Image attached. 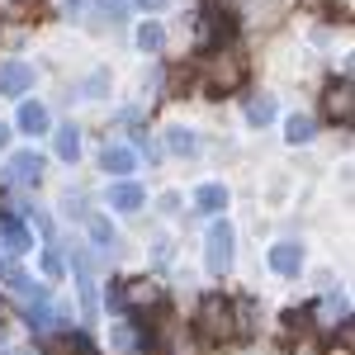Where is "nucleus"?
<instances>
[{"label":"nucleus","mask_w":355,"mask_h":355,"mask_svg":"<svg viewBox=\"0 0 355 355\" xmlns=\"http://www.w3.org/2000/svg\"><path fill=\"white\" fill-rule=\"evenodd\" d=\"M194 76L204 85V95H232V90L246 85V62L232 48H214V53H204L194 62Z\"/></svg>","instance_id":"1"},{"label":"nucleus","mask_w":355,"mask_h":355,"mask_svg":"<svg viewBox=\"0 0 355 355\" xmlns=\"http://www.w3.org/2000/svg\"><path fill=\"white\" fill-rule=\"evenodd\" d=\"M199 331L204 336H214V341H227V336H237V313H232V303L223 299V294H209V299L199 303Z\"/></svg>","instance_id":"2"},{"label":"nucleus","mask_w":355,"mask_h":355,"mask_svg":"<svg viewBox=\"0 0 355 355\" xmlns=\"http://www.w3.org/2000/svg\"><path fill=\"white\" fill-rule=\"evenodd\" d=\"M322 105H327V119H331V123H351V81L341 76L336 85H327Z\"/></svg>","instance_id":"3"},{"label":"nucleus","mask_w":355,"mask_h":355,"mask_svg":"<svg viewBox=\"0 0 355 355\" xmlns=\"http://www.w3.org/2000/svg\"><path fill=\"white\" fill-rule=\"evenodd\" d=\"M232 261V232H227V223H214V232H209V266L223 270Z\"/></svg>","instance_id":"4"},{"label":"nucleus","mask_w":355,"mask_h":355,"mask_svg":"<svg viewBox=\"0 0 355 355\" xmlns=\"http://www.w3.org/2000/svg\"><path fill=\"white\" fill-rule=\"evenodd\" d=\"M28 85H33V67H24V62H10L0 71V95H24Z\"/></svg>","instance_id":"5"},{"label":"nucleus","mask_w":355,"mask_h":355,"mask_svg":"<svg viewBox=\"0 0 355 355\" xmlns=\"http://www.w3.org/2000/svg\"><path fill=\"white\" fill-rule=\"evenodd\" d=\"M10 175H15V180H38V175H43V157H33V152H19V157H10Z\"/></svg>","instance_id":"6"},{"label":"nucleus","mask_w":355,"mask_h":355,"mask_svg":"<svg viewBox=\"0 0 355 355\" xmlns=\"http://www.w3.org/2000/svg\"><path fill=\"white\" fill-rule=\"evenodd\" d=\"M137 166V157L128 152V147H105V171H114V175H128Z\"/></svg>","instance_id":"7"},{"label":"nucleus","mask_w":355,"mask_h":355,"mask_svg":"<svg viewBox=\"0 0 355 355\" xmlns=\"http://www.w3.org/2000/svg\"><path fill=\"white\" fill-rule=\"evenodd\" d=\"M110 204H114V209H137V204H142V185H133V180H123V185H114Z\"/></svg>","instance_id":"8"},{"label":"nucleus","mask_w":355,"mask_h":355,"mask_svg":"<svg viewBox=\"0 0 355 355\" xmlns=\"http://www.w3.org/2000/svg\"><path fill=\"white\" fill-rule=\"evenodd\" d=\"M123 289H128V294H123V303H133V308H142V303L152 308V303H157V289H152L147 279H128Z\"/></svg>","instance_id":"9"},{"label":"nucleus","mask_w":355,"mask_h":355,"mask_svg":"<svg viewBox=\"0 0 355 355\" xmlns=\"http://www.w3.org/2000/svg\"><path fill=\"white\" fill-rule=\"evenodd\" d=\"M19 128H24V133H43V128H48V110H43V105H24V110H19Z\"/></svg>","instance_id":"10"},{"label":"nucleus","mask_w":355,"mask_h":355,"mask_svg":"<svg viewBox=\"0 0 355 355\" xmlns=\"http://www.w3.org/2000/svg\"><path fill=\"white\" fill-rule=\"evenodd\" d=\"M57 152H62L67 162H76V157H81V133H76L71 123H67V128L57 133Z\"/></svg>","instance_id":"11"},{"label":"nucleus","mask_w":355,"mask_h":355,"mask_svg":"<svg viewBox=\"0 0 355 355\" xmlns=\"http://www.w3.org/2000/svg\"><path fill=\"white\" fill-rule=\"evenodd\" d=\"M270 266H275L279 275H294V270H299V246H275Z\"/></svg>","instance_id":"12"},{"label":"nucleus","mask_w":355,"mask_h":355,"mask_svg":"<svg viewBox=\"0 0 355 355\" xmlns=\"http://www.w3.org/2000/svg\"><path fill=\"white\" fill-rule=\"evenodd\" d=\"M313 133H318V123H313L308 114H294V119H289V142H308Z\"/></svg>","instance_id":"13"},{"label":"nucleus","mask_w":355,"mask_h":355,"mask_svg":"<svg viewBox=\"0 0 355 355\" xmlns=\"http://www.w3.org/2000/svg\"><path fill=\"white\" fill-rule=\"evenodd\" d=\"M162 24H142L137 28V48H142V53H157V48H162Z\"/></svg>","instance_id":"14"},{"label":"nucleus","mask_w":355,"mask_h":355,"mask_svg":"<svg viewBox=\"0 0 355 355\" xmlns=\"http://www.w3.org/2000/svg\"><path fill=\"white\" fill-rule=\"evenodd\" d=\"M246 119H251V123H270V119H275V105L261 95V100H251V105H246Z\"/></svg>","instance_id":"15"},{"label":"nucleus","mask_w":355,"mask_h":355,"mask_svg":"<svg viewBox=\"0 0 355 355\" xmlns=\"http://www.w3.org/2000/svg\"><path fill=\"white\" fill-rule=\"evenodd\" d=\"M223 204H227V194H223L218 185H204V190H199V209H223Z\"/></svg>","instance_id":"16"},{"label":"nucleus","mask_w":355,"mask_h":355,"mask_svg":"<svg viewBox=\"0 0 355 355\" xmlns=\"http://www.w3.org/2000/svg\"><path fill=\"white\" fill-rule=\"evenodd\" d=\"M171 152H185V157H190V152H194V133H185V128H171Z\"/></svg>","instance_id":"17"},{"label":"nucleus","mask_w":355,"mask_h":355,"mask_svg":"<svg viewBox=\"0 0 355 355\" xmlns=\"http://www.w3.org/2000/svg\"><path fill=\"white\" fill-rule=\"evenodd\" d=\"M53 355H95L85 341H62V346H53Z\"/></svg>","instance_id":"18"},{"label":"nucleus","mask_w":355,"mask_h":355,"mask_svg":"<svg viewBox=\"0 0 355 355\" xmlns=\"http://www.w3.org/2000/svg\"><path fill=\"white\" fill-rule=\"evenodd\" d=\"M38 10H43V0H15V15H19V19L38 15Z\"/></svg>","instance_id":"19"},{"label":"nucleus","mask_w":355,"mask_h":355,"mask_svg":"<svg viewBox=\"0 0 355 355\" xmlns=\"http://www.w3.org/2000/svg\"><path fill=\"white\" fill-rule=\"evenodd\" d=\"M43 270H48V275H62V261H57L53 251H48V256H43Z\"/></svg>","instance_id":"20"},{"label":"nucleus","mask_w":355,"mask_h":355,"mask_svg":"<svg viewBox=\"0 0 355 355\" xmlns=\"http://www.w3.org/2000/svg\"><path fill=\"white\" fill-rule=\"evenodd\" d=\"M137 5H142V10H162L166 0H137Z\"/></svg>","instance_id":"21"},{"label":"nucleus","mask_w":355,"mask_h":355,"mask_svg":"<svg viewBox=\"0 0 355 355\" xmlns=\"http://www.w3.org/2000/svg\"><path fill=\"white\" fill-rule=\"evenodd\" d=\"M327 355H351V351H346V346H341V351H327Z\"/></svg>","instance_id":"22"},{"label":"nucleus","mask_w":355,"mask_h":355,"mask_svg":"<svg viewBox=\"0 0 355 355\" xmlns=\"http://www.w3.org/2000/svg\"><path fill=\"white\" fill-rule=\"evenodd\" d=\"M0 142H5V123H0Z\"/></svg>","instance_id":"23"}]
</instances>
